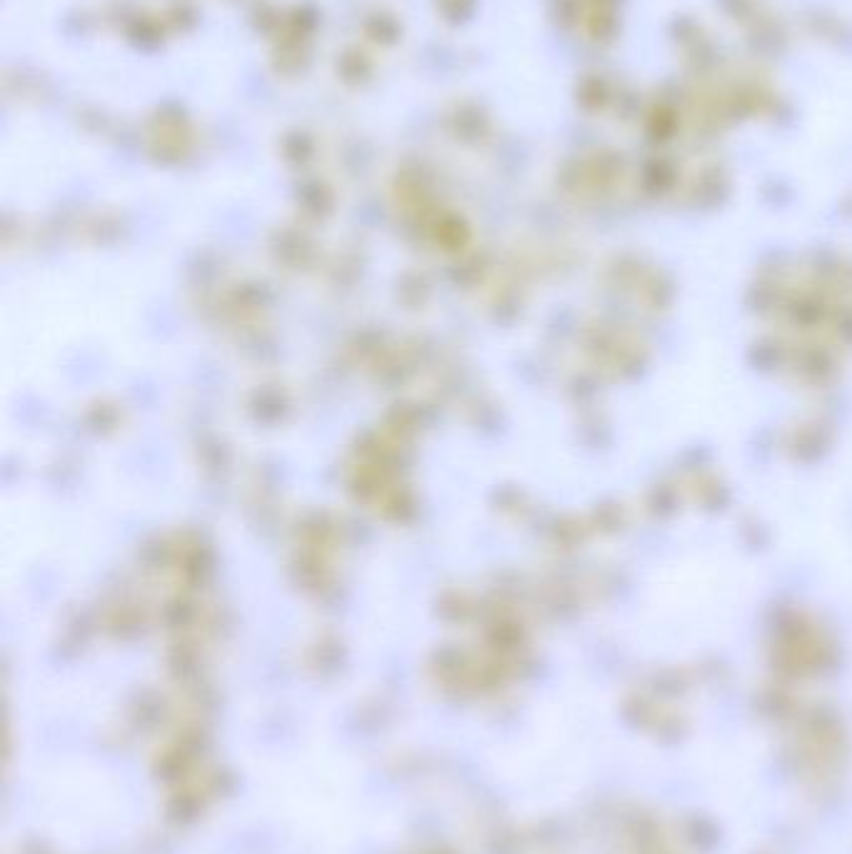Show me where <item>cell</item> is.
I'll list each match as a JSON object with an SVG mask.
<instances>
[{"instance_id":"obj_3","label":"cell","mask_w":852,"mask_h":854,"mask_svg":"<svg viewBox=\"0 0 852 854\" xmlns=\"http://www.w3.org/2000/svg\"><path fill=\"white\" fill-rule=\"evenodd\" d=\"M685 830H688V842L698 852H710L718 847L720 830L710 817H690Z\"/></svg>"},{"instance_id":"obj_2","label":"cell","mask_w":852,"mask_h":854,"mask_svg":"<svg viewBox=\"0 0 852 854\" xmlns=\"http://www.w3.org/2000/svg\"><path fill=\"white\" fill-rule=\"evenodd\" d=\"M213 800L215 795L208 785V777L203 780V785L188 780L183 785L173 787V795L165 802V817H168L170 825L188 827L205 815V810H208Z\"/></svg>"},{"instance_id":"obj_1","label":"cell","mask_w":852,"mask_h":854,"mask_svg":"<svg viewBox=\"0 0 852 854\" xmlns=\"http://www.w3.org/2000/svg\"><path fill=\"white\" fill-rule=\"evenodd\" d=\"M205 750L208 747H205V737L200 732H185L183 737L170 742L168 747H163L155 755L153 775L170 787L183 785V782L190 780Z\"/></svg>"}]
</instances>
